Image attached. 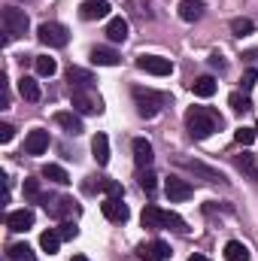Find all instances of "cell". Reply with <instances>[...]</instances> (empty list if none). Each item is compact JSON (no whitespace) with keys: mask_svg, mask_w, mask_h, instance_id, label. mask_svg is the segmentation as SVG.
<instances>
[{"mask_svg":"<svg viewBox=\"0 0 258 261\" xmlns=\"http://www.w3.org/2000/svg\"><path fill=\"white\" fill-rule=\"evenodd\" d=\"M107 37H110V43H125V40H128V21H125L122 15L110 18V21H107Z\"/></svg>","mask_w":258,"mask_h":261,"instance_id":"obj_18","label":"cell"},{"mask_svg":"<svg viewBox=\"0 0 258 261\" xmlns=\"http://www.w3.org/2000/svg\"><path fill=\"white\" fill-rule=\"evenodd\" d=\"M12 137H15V128H12V125H6V122H3V125H0V143H9V140H12Z\"/></svg>","mask_w":258,"mask_h":261,"instance_id":"obj_40","label":"cell"},{"mask_svg":"<svg viewBox=\"0 0 258 261\" xmlns=\"http://www.w3.org/2000/svg\"><path fill=\"white\" fill-rule=\"evenodd\" d=\"M107 176H85V182H82V192L85 195H97V192H107Z\"/></svg>","mask_w":258,"mask_h":261,"instance_id":"obj_32","label":"cell"},{"mask_svg":"<svg viewBox=\"0 0 258 261\" xmlns=\"http://www.w3.org/2000/svg\"><path fill=\"white\" fill-rule=\"evenodd\" d=\"M186 128H189V134H192L194 140H207L216 130L225 128V119L216 110H210V107H192L186 113Z\"/></svg>","mask_w":258,"mask_h":261,"instance_id":"obj_1","label":"cell"},{"mask_svg":"<svg viewBox=\"0 0 258 261\" xmlns=\"http://www.w3.org/2000/svg\"><path fill=\"white\" fill-rule=\"evenodd\" d=\"M67 82H70V88H91L94 76L88 70H82V67H70L67 70Z\"/></svg>","mask_w":258,"mask_h":261,"instance_id":"obj_21","label":"cell"},{"mask_svg":"<svg viewBox=\"0 0 258 261\" xmlns=\"http://www.w3.org/2000/svg\"><path fill=\"white\" fill-rule=\"evenodd\" d=\"M137 255L143 261H167L173 252H170V246L164 240H146V243L137 246Z\"/></svg>","mask_w":258,"mask_h":261,"instance_id":"obj_7","label":"cell"},{"mask_svg":"<svg viewBox=\"0 0 258 261\" xmlns=\"http://www.w3.org/2000/svg\"><path fill=\"white\" fill-rule=\"evenodd\" d=\"M234 164H237V170H240L243 176L258 179V158L252 155V152H243V155H237V158H234Z\"/></svg>","mask_w":258,"mask_h":261,"instance_id":"obj_22","label":"cell"},{"mask_svg":"<svg viewBox=\"0 0 258 261\" xmlns=\"http://www.w3.org/2000/svg\"><path fill=\"white\" fill-rule=\"evenodd\" d=\"M6 228H9V231H15V234H21V231L34 228V213H31V210H12V213L6 216Z\"/></svg>","mask_w":258,"mask_h":261,"instance_id":"obj_14","label":"cell"},{"mask_svg":"<svg viewBox=\"0 0 258 261\" xmlns=\"http://www.w3.org/2000/svg\"><path fill=\"white\" fill-rule=\"evenodd\" d=\"M164 192L170 200H189L192 197V186L186 182V179H179V176H170L167 182H164Z\"/></svg>","mask_w":258,"mask_h":261,"instance_id":"obj_15","label":"cell"},{"mask_svg":"<svg viewBox=\"0 0 258 261\" xmlns=\"http://www.w3.org/2000/svg\"><path fill=\"white\" fill-rule=\"evenodd\" d=\"M210 67H216V70H225V58L216 52V55H210Z\"/></svg>","mask_w":258,"mask_h":261,"instance_id":"obj_42","label":"cell"},{"mask_svg":"<svg viewBox=\"0 0 258 261\" xmlns=\"http://www.w3.org/2000/svg\"><path fill=\"white\" fill-rule=\"evenodd\" d=\"M155 179H158V176H155L152 170H143V173H140V189H143L146 195H152V192H155Z\"/></svg>","mask_w":258,"mask_h":261,"instance_id":"obj_37","label":"cell"},{"mask_svg":"<svg viewBox=\"0 0 258 261\" xmlns=\"http://www.w3.org/2000/svg\"><path fill=\"white\" fill-rule=\"evenodd\" d=\"M203 9H207L203 0H183L179 3V18L183 21H200L203 18Z\"/></svg>","mask_w":258,"mask_h":261,"instance_id":"obj_17","label":"cell"},{"mask_svg":"<svg viewBox=\"0 0 258 261\" xmlns=\"http://www.w3.org/2000/svg\"><path fill=\"white\" fill-rule=\"evenodd\" d=\"M91 61L97 67H116L122 58H119V52L116 49H107V46H94L91 49Z\"/></svg>","mask_w":258,"mask_h":261,"instance_id":"obj_20","label":"cell"},{"mask_svg":"<svg viewBox=\"0 0 258 261\" xmlns=\"http://www.w3.org/2000/svg\"><path fill=\"white\" fill-rule=\"evenodd\" d=\"M143 228H152V231H161V210L155 203H146L143 206V216H140Z\"/></svg>","mask_w":258,"mask_h":261,"instance_id":"obj_24","label":"cell"},{"mask_svg":"<svg viewBox=\"0 0 258 261\" xmlns=\"http://www.w3.org/2000/svg\"><path fill=\"white\" fill-rule=\"evenodd\" d=\"M192 261H210V258H207V255H197V252H194V255H192Z\"/></svg>","mask_w":258,"mask_h":261,"instance_id":"obj_43","label":"cell"},{"mask_svg":"<svg viewBox=\"0 0 258 261\" xmlns=\"http://www.w3.org/2000/svg\"><path fill=\"white\" fill-rule=\"evenodd\" d=\"M55 125H61L67 134H73V137H79L82 134V119L76 116V113H70V110H61V113H55Z\"/></svg>","mask_w":258,"mask_h":261,"instance_id":"obj_16","label":"cell"},{"mask_svg":"<svg viewBox=\"0 0 258 261\" xmlns=\"http://www.w3.org/2000/svg\"><path fill=\"white\" fill-rule=\"evenodd\" d=\"M24 197L31 203H46V195H43V189H40L37 179H24Z\"/></svg>","mask_w":258,"mask_h":261,"instance_id":"obj_33","label":"cell"},{"mask_svg":"<svg viewBox=\"0 0 258 261\" xmlns=\"http://www.w3.org/2000/svg\"><path fill=\"white\" fill-rule=\"evenodd\" d=\"M37 40L43 46H49V49H64L67 43H70V34H67L64 24H58V21H43L37 28Z\"/></svg>","mask_w":258,"mask_h":261,"instance_id":"obj_5","label":"cell"},{"mask_svg":"<svg viewBox=\"0 0 258 261\" xmlns=\"http://www.w3.org/2000/svg\"><path fill=\"white\" fill-rule=\"evenodd\" d=\"M258 82V70H246L243 73V79H240V85H243V91H252V85Z\"/></svg>","mask_w":258,"mask_h":261,"instance_id":"obj_38","label":"cell"},{"mask_svg":"<svg viewBox=\"0 0 258 261\" xmlns=\"http://www.w3.org/2000/svg\"><path fill=\"white\" fill-rule=\"evenodd\" d=\"M43 176H46L49 182H58V186H67V182H70L67 170L64 167H58V164H46V167H43Z\"/></svg>","mask_w":258,"mask_h":261,"instance_id":"obj_30","label":"cell"},{"mask_svg":"<svg viewBox=\"0 0 258 261\" xmlns=\"http://www.w3.org/2000/svg\"><path fill=\"white\" fill-rule=\"evenodd\" d=\"M58 234H61V240H73V237H76L79 231H76V225H73V222H61Z\"/></svg>","mask_w":258,"mask_h":261,"instance_id":"obj_39","label":"cell"},{"mask_svg":"<svg viewBox=\"0 0 258 261\" xmlns=\"http://www.w3.org/2000/svg\"><path fill=\"white\" fill-rule=\"evenodd\" d=\"M110 3L107 0H85L82 6H79V18L82 21H97V18H107L110 15Z\"/></svg>","mask_w":258,"mask_h":261,"instance_id":"obj_11","label":"cell"},{"mask_svg":"<svg viewBox=\"0 0 258 261\" xmlns=\"http://www.w3.org/2000/svg\"><path fill=\"white\" fill-rule=\"evenodd\" d=\"M46 149H49V130L34 128L24 137V152H28V155H43Z\"/></svg>","mask_w":258,"mask_h":261,"instance_id":"obj_13","label":"cell"},{"mask_svg":"<svg viewBox=\"0 0 258 261\" xmlns=\"http://www.w3.org/2000/svg\"><path fill=\"white\" fill-rule=\"evenodd\" d=\"M161 228H170V231H179V234L189 231V228H186V219H179V216L170 213V210H161Z\"/></svg>","mask_w":258,"mask_h":261,"instance_id":"obj_28","label":"cell"},{"mask_svg":"<svg viewBox=\"0 0 258 261\" xmlns=\"http://www.w3.org/2000/svg\"><path fill=\"white\" fill-rule=\"evenodd\" d=\"M134 103H137V113L140 119H155L164 107H170V94L164 91H155V88H134Z\"/></svg>","mask_w":258,"mask_h":261,"instance_id":"obj_2","label":"cell"},{"mask_svg":"<svg viewBox=\"0 0 258 261\" xmlns=\"http://www.w3.org/2000/svg\"><path fill=\"white\" fill-rule=\"evenodd\" d=\"M234 140L240 143V146H252L258 137H255V128H237L234 130Z\"/></svg>","mask_w":258,"mask_h":261,"instance_id":"obj_36","label":"cell"},{"mask_svg":"<svg viewBox=\"0 0 258 261\" xmlns=\"http://www.w3.org/2000/svg\"><path fill=\"white\" fill-rule=\"evenodd\" d=\"M18 94H21L24 100L37 103V100H40V85H37V79H34V76H21V79H18Z\"/></svg>","mask_w":258,"mask_h":261,"instance_id":"obj_23","label":"cell"},{"mask_svg":"<svg viewBox=\"0 0 258 261\" xmlns=\"http://www.w3.org/2000/svg\"><path fill=\"white\" fill-rule=\"evenodd\" d=\"M91 155H94V161H97L100 167L110 164V140H107V134H97V137L91 140Z\"/></svg>","mask_w":258,"mask_h":261,"instance_id":"obj_19","label":"cell"},{"mask_svg":"<svg viewBox=\"0 0 258 261\" xmlns=\"http://www.w3.org/2000/svg\"><path fill=\"white\" fill-rule=\"evenodd\" d=\"M70 103L76 113L82 116H94V113H104V100L97 94H91V88H70Z\"/></svg>","mask_w":258,"mask_h":261,"instance_id":"obj_4","label":"cell"},{"mask_svg":"<svg viewBox=\"0 0 258 261\" xmlns=\"http://www.w3.org/2000/svg\"><path fill=\"white\" fill-rule=\"evenodd\" d=\"M28 28H31V21H28L24 9H18V6H6V9H3V34H6L3 40H6V43L24 37Z\"/></svg>","mask_w":258,"mask_h":261,"instance_id":"obj_3","label":"cell"},{"mask_svg":"<svg viewBox=\"0 0 258 261\" xmlns=\"http://www.w3.org/2000/svg\"><path fill=\"white\" fill-rule=\"evenodd\" d=\"M34 67H37L40 76H55V70H58L55 58H49V55H37V58H34Z\"/></svg>","mask_w":258,"mask_h":261,"instance_id":"obj_34","label":"cell"},{"mask_svg":"<svg viewBox=\"0 0 258 261\" xmlns=\"http://www.w3.org/2000/svg\"><path fill=\"white\" fill-rule=\"evenodd\" d=\"M179 164L194 173V176H200L203 182H210V186H225L228 179H225V173L222 170H216V167H210V164H203V161H192V158H179Z\"/></svg>","mask_w":258,"mask_h":261,"instance_id":"obj_6","label":"cell"},{"mask_svg":"<svg viewBox=\"0 0 258 261\" xmlns=\"http://www.w3.org/2000/svg\"><path fill=\"white\" fill-rule=\"evenodd\" d=\"M137 67L146 70V73H152V76H170L173 73L170 58H161V55H140L137 58Z\"/></svg>","mask_w":258,"mask_h":261,"instance_id":"obj_8","label":"cell"},{"mask_svg":"<svg viewBox=\"0 0 258 261\" xmlns=\"http://www.w3.org/2000/svg\"><path fill=\"white\" fill-rule=\"evenodd\" d=\"M107 195L110 197H122V186H119L116 179H110V182H107Z\"/></svg>","mask_w":258,"mask_h":261,"instance_id":"obj_41","label":"cell"},{"mask_svg":"<svg viewBox=\"0 0 258 261\" xmlns=\"http://www.w3.org/2000/svg\"><path fill=\"white\" fill-rule=\"evenodd\" d=\"M40 246H43V252L55 255L58 246H61V234H58V231H43V234H40Z\"/></svg>","mask_w":258,"mask_h":261,"instance_id":"obj_29","label":"cell"},{"mask_svg":"<svg viewBox=\"0 0 258 261\" xmlns=\"http://www.w3.org/2000/svg\"><path fill=\"white\" fill-rule=\"evenodd\" d=\"M228 107H231L234 113H249V110H252L249 97H246V94H240V91H234V94L228 97Z\"/></svg>","mask_w":258,"mask_h":261,"instance_id":"obj_35","label":"cell"},{"mask_svg":"<svg viewBox=\"0 0 258 261\" xmlns=\"http://www.w3.org/2000/svg\"><path fill=\"white\" fill-rule=\"evenodd\" d=\"M225 258L228 261H249L252 255H249V249H246L240 240H228V243H225Z\"/></svg>","mask_w":258,"mask_h":261,"instance_id":"obj_25","label":"cell"},{"mask_svg":"<svg viewBox=\"0 0 258 261\" xmlns=\"http://www.w3.org/2000/svg\"><path fill=\"white\" fill-rule=\"evenodd\" d=\"M192 91L197 94V97H213V94H216V79H213V76H200V79H194Z\"/></svg>","mask_w":258,"mask_h":261,"instance_id":"obj_26","label":"cell"},{"mask_svg":"<svg viewBox=\"0 0 258 261\" xmlns=\"http://www.w3.org/2000/svg\"><path fill=\"white\" fill-rule=\"evenodd\" d=\"M255 31V21L252 18H231V34L234 37H249Z\"/></svg>","mask_w":258,"mask_h":261,"instance_id":"obj_31","label":"cell"},{"mask_svg":"<svg viewBox=\"0 0 258 261\" xmlns=\"http://www.w3.org/2000/svg\"><path fill=\"white\" fill-rule=\"evenodd\" d=\"M73 261H88V255H73Z\"/></svg>","mask_w":258,"mask_h":261,"instance_id":"obj_44","label":"cell"},{"mask_svg":"<svg viewBox=\"0 0 258 261\" xmlns=\"http://www.w3.org/2000/svg\"><path fill=\"white\" fill-rule=\"evenodd\" d=\"M134 161H137L140 170H149V167H152L155 149H152V143H149L146 137H137V140H134Z\"/></svg>","mask_w":258,"mask_h":261,"instance_id":"obj_12","label":"cell"},{"mask_svg":"<svg viewBox=\"0 0 258 261\" xmlns=\"http://www.w3.org/2000/svg\"><path fill=\"white\" fill-rule=\"evenodd\" d=\"M100 210H104V216H107L110 222H119V225H125L131 219V210L122 197H107V200L100 203Z\"/></svg>","mask_w":258,"mask_h":261,"instance_id":"obj_9","label":"cell"},{"mask_svg":"<svg viewBox=\"0 0 258 261\" xmlns=\"http://www.w3.org/2000/svg\"><path fill=\"white\" fill-rule=\"evenodd\" d=\"M255 137H258V125H255Z\"/></svg>","mask_w":258,"mask_h":261,"instance_id":"obj_45","label":"cell"},{"mask_svg":"<svg viewBox=\"0 0 258 261\" xmlns=\"http://www.w3.org/2000/svg\"><path fill=\"white\" fill-rule=\"evenodd\" d=\"M6 258L9 261H37V255H34V249L28 243H12L9 252H6Z\"/></svg>","mask_w":258,"mask_h":261,"instance_id":"obj_27","label":"cell"},{"mask_svg":"<svg viewBox=\"0 0 258 261\" xmlns=\"http://www.w3.org/2000/svg\"><path fill=\"white\" fill-rule=\"evenodd\" d=\"M46 213L52 216V219H67V216H73L76 213V200L73 197H46Z\"/></svg>","mask_w":258,"mask_h":261,"instance_id":"obj_10","label":"cell"}]
</instances>
